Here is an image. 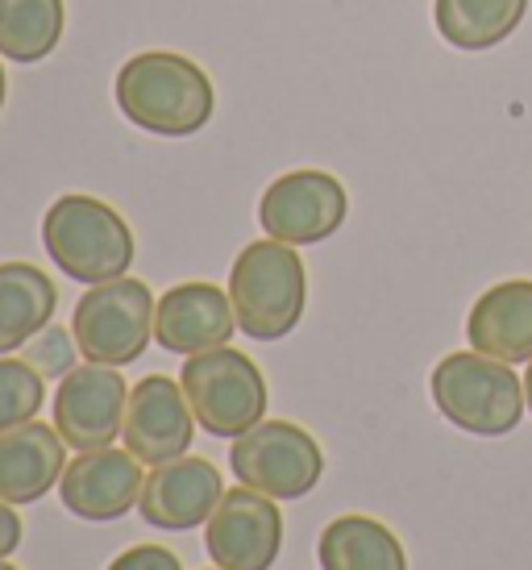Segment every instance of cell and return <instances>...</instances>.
Returning a JSON list of instances; mask_svg holds the SVG:
<instances>
[{
	"mask_svg": "<svg viewBox=\"0 0 532 570\" xmlns=\"http://www.w3.org/2000/svg\"><path fill=\"white\" fill-rule=\"evenodd\" d=\"M179 383H184V396L196 412V425L208 438L234 442L246 429L266 421V400H270L266 375L242 350L217 346L191 354L179 371Z\"/></svg>",
	"mask_w": 532,
	"mask_h": 570,
	"instance_id": "5b68a950",
	"label": "cell"
},
{
	"mask_svg": "<svg viewBox=\"0 0 532 570\" xmlns=\"http://www.w3.org/2000/svg\"><path fill=\"white\" fill-rule=\"evenodd\" d=\"M146 471L129 450H79L59 479V500L79 521H117L141 500Z\"/></svg>",
	"mask_w": 532,
	"mask_h": 570,
	"instance_id": "7c38bea8",
	"label": "cell"
},
{
	"mask_svg": "<svg viewBox=\"0 0 532 570\" xmlns=\"http://www.w3.org/2000/svg\"><path fill=\"white\" fill-rule=\"evenodd\" d=\"M316 562L321 570H407L400 538L383 521L362 512H345L325 524L316 541Z\"/></svg>",
	"mask_w": 532,
	"mask_h": 570,
	"instance_id": "ac0fdd59",
	"label": "cell"
},
{
	"mask_svg": "<svg viewBox=\"0 0 532 570\" xmlns=\"http://www.w3.org/2000/svg\"><path fill=\"white\" fill-rule=\"evenodd\" d=\"M466 342L500 363H532V279L486 287L466 317Z\"/></svg>",
	"mask_w": 532,
	"mask_h": 570,
	"instance_id": "2e32d148",
	"label": "cell"
},
{
	"mask_svg": "<svg viewBox=\"0 0 532 570\" xmlns=\"http://www.w3.org/2000/svg\"><path fill=\"white\" fill-rule=\"evenodd\" d=\"M21 358H26L42 380H67L83 354H79L76 333H67L63 325H47V330L33 333L30 342H26V354H21Z\"/></svg>",
	"mask_w": 532,
	"mask_h": 570,
	"instance_id": "7402d4cb",
	"label": "cell"
},
{
	"mask_svg": "<svg viewBox=\"0 0 532 570\" xmlns=\"http://www.w3.org/2000/svg\"><path fill=\"white\" fill-rule=\"evenodd\" d=\"M129 409V383L117 366L83 363L55 392V429L67 450H105L121 438Z\"/></svg>",
	"mask_w": 532,
	"mask_h": 570,
	"instance_id": "30bf717a",
	"label": "cell"
},
{
	"mask_svg": "<svg viewBox=\"0 0 532 570\" xmlns=\"http://www.w3.org/2000/svg\"><path fill=\"white\" fill-rule=\"evenodd\" d=\"M524 396H529V412H532V363H529V375H524Z\"/></svg>",
	"mask_w": 532,
	"mask_h": 570,
	"instance_id": "d4e9b609",
	"label": "cell"
},
{
	"mask_svg": "<svg viewBox=\"0 0 532 570\" xmlns=\"http://www.w3.org/2000/svg\"><path fill=\"white\" fill-rule=\"evenodd\" d=\"M229 466L242 488H254L270 500H299L325 475V454L308 429L292 421H258L234 438Z\"/></svg>",
	"mask_w": 532,
	"mask_h": 570,
	"instance_id": "52a82bcc",
	"label": "cell"
},
{
	"mask_svg": "<svg viewBox=\"0 0 532 570\" xmlns=\"http://www.w3.org/2000/svg\"><path fill=\"white\" fill-rule=\"evenodd\" d=\"M196 438V412H191L184 383L167 375H146L129 387V409L121 442L141 466L184 459Z\"/></svg>",
	"mask_w": 532,
	"mask_h": 570,
	"instance_id": "8fae6325",
	"label": "cell"
},
{
	"mask_svg": "<svg viewBox=\"0 0 532 570\" xmlns=\"http://www.w3.org/2000/svg\"><path fill=\"white\" fill-rule=\"evenodd\" d=\"M0 570H17V567L9 562V558H0Z\"/></svg>",
	"mask_w": 532,
	"mask_h": 570,
	"instance_id": "4316f807",
	"label": "cell"
},
{
	"mask_svg": "<svg viewBox=\"0 0 532 570\" xmlns=\"http://www.w3.org/2000/svg\"><path fill=\"white\" fill-rule=\"evenodd\" d=\"M117 109L146 134L188 138L213 121V80L175 50H141L117 71Z\"/></svg>",
	"mask_w": 532,
	"mask_h": 570,
	"instance_id": "6da1fadb",
	"label": "cell"
},
{
	"mask_svg": "<svg viewBox=\"0 0 532 570\" xmlns=\"http://www.w3.org/2000/svg\"><path fill=\"white\" fill-rule=\"evenodd\" d=\"M433 404L441 416L474 438H503L520 425V416L529 409L524 380H516L512 363H500L479 350H457L445 354L433 366Z\"/></svg>",
	"mask_w": 532,
	"mask_h": 570,
	"instance_id": "277c9868",
	"label": "cell"
},
{
	"mask_svg": "<svg viewBox=\"0 0 532 570\" xmlns=\"http://www.w3.org/2000/svg\"><path fill=\"white\" fill-rule=\"evenodd\" d=\"M59 308V287L33 263H0V358L26 350Z\"/></svg>",
	"mask_w": 532,
	"mask_h": 570,
	"instance_id": "e0dca14e",
	"label": "cell"
},
{
	"mask_svg": "<svg viewBox=\"0 0 532 570\" xmlns=\"http://www.w3.org/2000/svg\"><path fill=\"white\" fill-rule=\"evenodd\" d=\"M109 570H184V567H179V558L167 546H134V550L112 558Z\"/></svg>",
	"mask_w": 532,
	"mask_h": 570,
	"instance_id": "603a6c76",
	"label": "cell"
},
{
	"mask_svg": "<svg viewBox=\"0 0 532 570\" xmlns=\"http://www.w3.org/2000/svg\"><path fill=\"white\" fill-rule=\"evenodd\" d=\"M67 471V442L55 425L30 421L0 433V500L4 504H38L50 488H59Z\"/></svg>",
	"mask_w": 532,
	"mask_h": 570,
	"instance_id": "9a60e30c",
	"label": "cell"
},
{
	"mask_svg": "<svg viewBox=\"0 0 532 570\" xmlns=\"http://www.w3.org/2000/svg\"><path fill=\"white\" fill-rule=\"evenodd\" d=\"M213 570H220V567H213Z\"/></svg>",
	"mask_w": 532,
	"mask_h": 570,
	"instance_id": "83f0119b",
	"label": "cell"
},
{
	"mask_svg": "<svg viewBox=\"0 0 532 570\" xmlns=\"http://www.w3.org/2000/svg\"><path fill=\"white\" fill-rule=\"evenodd\" d=\"M4 88H9V80H4V67H0V109H4Z\"/></svg>",
	"mask_w": 532,
	"mask_h": 570,
	"instance_id": "484cf974",
	"label": "cell"
},
{
	"mask_svg": "<svg viewBox=\"0 0 532 570\" xmlns=\"http://www.w3.org/2000/svg\"><path fill=\"white\" fill-rule=\"evenodd\" d=\"M225 483L220 471L208 459H184L150 466V475L141 483L138 512L146 524L167 529V533H188L196 524H208V517L217 512Z\"/></svg>",
	"mask_w": 532,
	"mask_h": 570,
	"instance_id": "4fadbf2b",
	"label": "cell"
},
{
	"mask_svg": "<svg viewBox=\"0 0 532 570\" xmlns=\"http://www.w3.org/2000/svg\"><path fill=\"white\" fill-rule=\"evenodd\" d=\"M21 546V517L13 512V504L0 500V558H9Z\"/></svg>",
	"mask_w": 532,
	"mask_h": 570,
	"instance_id": "cb8c5ba5",
	"label": "cell"
},
{
	"mask_svg": "<svg viewBox=\"0 0 532 570\" xmlns=\"http://www.w3.org/2000/svg\"><path fill=\"white\" fill-rule=\"evenodd\" d=\"M349 196L345 184L329 171H287L258 200V225L266 238L287 246H316L345 225Z\"/></svg>",
	"mask_w": 532,
	"mask_h": 570,
	"instance_id": "ba28073f",
	"label": "cell"
},
{
	"mask_svg": "<svg viewBox=\"0 0 532 570\" xmlns=\"http://www.w3.org/2000/svg\"><path fill=\"white\" fill-rule=\"evenodd\" d=\"M42 246L67 279L88 287L121 279L138 254V242H134L126 217L105 200L83 196V191H67L47 208Z\"/></svg>",
	"mask_w": 532,
	"mask_h": 570,
	"instance_id": "7a4b0ae2",
	"label": "cell"
},
{
	"mask_svg": "<svg viewBox=\"0 0 532 570\" xmlns=\"http://www.w3.org/2000/svg\"><path fill=\"white\" fill-rule=\"evenodd\" d=\"M237 330V313L229 292L217 284H175L171 292H162L155 304V342L167 354H200V350L229 346V337Z\"/></svg>",
	"mask_w": 532,
	"mask_h": 570,
	"instance_id": "5bb4252c",
	"label": "cell"
},
{
	"mask_svg": "<svg viewBox=\"0 0 532 570\" xmlns=\"http://www.w3.org/2000/svg\"><path fill=\"white\" fill-rule=\"evenodd\" d=\"M155 292L129 275L88 287L71 317L79 354L100 366L138 363L155 337Z\"/></svg>",
	"mask_w": 532,
	"mask_h": 570,
	"instance_id": "8992f818",
	"label": "cell"
},
{
	"mask_svg": "<svg viewBox=\"0 0 532 570\" xmlns=\"http://www.w3.org/2000/svg\"><path fill=\"white\" fill-rule=\"evenodd\" d=\"M47 404V380L26 358H0V433L38 421Z\"/></svg>",
	"mask_w": 532,
	"mask_h": 570,
	"instance_id": "44dd1931",
	"label": "cell"
},
{
	"mask_svg": "<svg viewBox=\"0 0 532 570\" xmlns=\"http://www.w3.org/2000/svg\"><path fill=\"white\" fill-rule=\"evenodd\" d=\"M67 30L63 0H0V59L42 63Z\"/></svg>",
	"mask_w": 532,
	"mask_h": 570,
	"instance_id": "ffe728a7",
	"label": "cell"
},
{
	"mask_svg": "<svg viewBox=\"0 0 532 570\" xmlns=\"http://www.w3.org/2000/svg\"><path fill=\"white\" fill-rule=\"evenodd\" d=\"M204 550L220 570H270L283 550L279 504L254 488L225 491L204 524Z\"/></svg>",
	"mask_w": 532,
	"mask_h": 570,
	"instance_id": "9c48e42d",
	"label": "cell"
},
{
	"mask_svg": "<svg viewBox=\"0 0 532 570\" xmlns=\"http://www.w3.org/2000/svg\"><path fill=\"white\" fill-rule=\"evenodd\" d=\"M529 13V0H437V33L457 50H491L508 42Z\"/></svg>",
	"mask_w": 532,
	"mask_h": 570,
	"instance_id": "d6986e66",
	"label": "cell"
},
{
	"mask_svg": "<svg viewBox=\"0 0 532 570\" xmlns=\"http://www.w3.org/2000/svg\"><path fill=\"white\" fill-rule=\"evenodd\" d=\"M229 301L237 330L254 342H279L296 330L308 304V271L296 246L275 238L250 242L229 267Z\"/></svg>",
	"mask_w": 532,
	"mask_h": 570,
	"instance_id": "3957f363",
	"label": "cell"
}]
</instances>
